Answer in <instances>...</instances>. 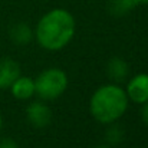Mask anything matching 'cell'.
Instances as JSON below:
<instances>
[{"label": "cell", "instance_id": "1", "mask_svg": "<svg viewBox=\"0 0 148 148\" xmlns=\"http://www.w3.org/2000/svg\"><path fill=\"white\" fill-rule=\"evenodd\" d=\"M75 29V19L68 10L53 9L38 22L35 38L43 49L59 50L72 40Z\"/></svg>", "mask_w": 148, "mask_h": 148}, {"label": "cell", "instance_id": "2", "mask_svg": "<svg viewBox=\"0 0 148 148\" xmlns=\"http://www.w3.org/2000/svg\"><path fill=\"white\" fill-rule=\"evenodd\" d=\"M128 102L125 89L118 84H108L94 92L89 101V111L98 122L109 125L125 114Z\"/></svg>", "mask_w": 148, "mask_h": 148}, {"label": "cell", "instance_id": "3", "mask_svg": "<svg viewBox=\"0 0 148 148\" xmlns=\"http://www.w3.org/2000/svg\"><path fill=\"white\" fill-rule=\"evenodd\" d=\"M68 88V76L62 69L50 68L35 79V94L42 101L59 98Z\"/></svg>", "mask_w": 148, "mask_h": 148}, {"label": "cell", "instance_id": "4", "mask_svg": "<svg viewBox=\"0 0 148 148\" xmlns=\"http://www.w3.org/2000/svg\"><path fill=\"white\" fill-rule=\"evenodd\" d=\"M26 118L29 124L35 128H45L52 121V111L42 101L32 102L26 109Z\"/></svg>", "mask_w": 148, "mask_h": 148}, {"label": "cell", "instance_id": "5", "mask_svg": "<svg viewBox=\"0 0 148 148\" xmlns=\"http://www.w3.org/2000/svg\"><path fill=\"white\" fill-rule=\"evenodd\" d=\"M127 97L135 103H145L148 101V73H138L128 81Z\"/></svg>", "mask_w": 148, "mask_h": 148}, {"label": "cell", "instance_id": "6", "mask_svg": "<svg viewBox=\"0 0 148 148\" xmlns=\"http://www.w3.org/2000/svg\"><path fill=\"white\" fill-rule=\"evenodd\" d=\"M20 75V66L16 60L10 58L0 59V89L10 88V85Z\"/></svg>", "mask_w": 148, "mask_h": 148}, {"label": "cell", "instance_id": "7", "mask_svg": "<svg viewBox=\"0 0 148 148\" xmlns=\"http://www.w3.org/2000/svg\"><path fill=\"white\" fill-rule=\"evenodd\" d=\"M106 73L109 79L115 84H122L128 79L130 65L122 58H112L106 65Z\"/></svg>", "mask_w": 148, "mask_h": 148}, {"label": "cell", "instance_id": "8", "mask_svg": "<svg viewBox=\"0 0 148 148\" xmlns=\"http://www.w3.org/2000/svg\"><path fill=\"white\" fill-rule=\"evenodd\" d=\"M10 91H12V95L16 99H20V101L30 99L35 95V81L30 79L29 76L20 75L10 85Z\"/></svg>", "mask_w": 148, "mask_h": 148}, {"label": "cell", "instance_id": "9", "mask_svg": "<svg viewBox=\"0 0 148 148\" xmlns=\"http://www.w3.org/2000/svg\"><path fill=\"white\" fill-rule=\"evenodd\" d=\"M9 35H10V39H12V42H13L14 45L25 46V45H27V43L32 40V38H33V30L30 29L29 25L20 22V23H16V25H13V26L10 27Z\"/></svg>", "mask_w": 148, "mask_h": 148}, {"label": "cell", "instance_id": "10", "mask_svg": "<svg viewBox=\"0 0 148 148\" xmlns=\"http://www.w3.org/2000/svg\"><path fill=\"white\" fill-rule=\"evenodd\" d=\"M137 6H138L137 0H111L108 9H109L111 14L119 17V16H124V14L130 13Z\"/></svg>", "mask_w": 148, "mask_h": 148}, {"label": "cell", "instance_id": "11", "mask_svg": "<svg viewBox=\"0 0 148 148\" xmlns=\"http://www.w3.org/2000/svg\"><path fill=\"white\" fill-rule=\"evenodd\" d=\"M109 125L111 127L106 130V135H105L106 143H108V145H116L124 140V130L119 125H115L114 122Z\"/></svg>", "mask_w": 148, "mask_h": 148}, {"label": "cell", "instance_id": "12", "mask_svg": "<svg viewBox=\"0 0 148 148\" xmlns=\"http://www.w3.org/2000/svg\"><path fill=\"white\" fill-rule=\"evenodd\" d=\"M0 148H19V145L12 138H1L0 140Z\"/></svg>", "mask_w": 148, "mask_h": 148}, {"label": "cell", "instance_id": "13", "mask_svg": "<svg viewBox=\"0 0 148 148\" xmlns=\"http://www.w3.org/2000/svg\"><path fill=\"white\" fill-rule=\"evenodd\" d=\"M141 118L143 121L148 125V101L145 103H143V109H141Z\"/></svg>", "mask_w": 148, "mask_h": 148}, {"label": "cell", "instance_id": "14", "mask_svg": "<svg viewBox=\"0 0 148 148\" xmlns=\"http://www.w3.org/2000/svg\"><path fill=\"white\" fill-rule=\"evenodd\" d=\"M138 4H148V0H137Z\"/></svg>", "mask_w": 148, "mask_h": 148}, {"label": "cell", "instance_id": "15", "mask_svg": "<svg viewBox=\"0 0 148 148\" xmlns=\"http://www.w3.org/2000/svg\"><path fill=\"white\" fill-rule=\"evenodd\" d=\"M94 148H111L109 145H98V147H94Z\"/></svg>", "mask_w": 148, "mask_h": 148}, {"label": "cell", "instance_id": "16", "mask_svg": "<svg viewBox=\"0 0 148 148\" xmlns=\"http://www.w3.org/2000/svg\"><path fill=\"white\" fill-rule=\"evenodd\" d=\"M1 125H3V118H1V114H0V130H1Z\"/></svg>", "mask_w": 148, "mask_h": 148}]
</instances>
